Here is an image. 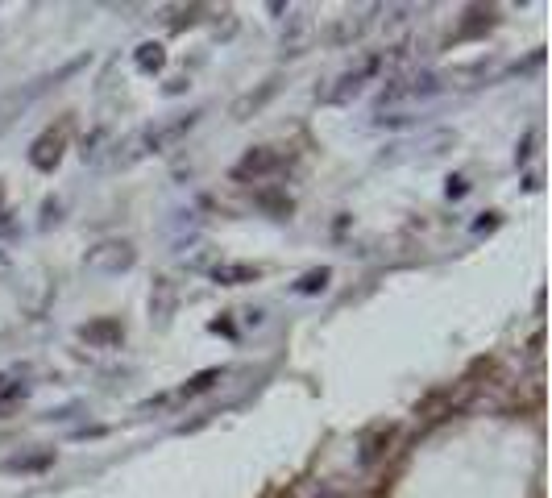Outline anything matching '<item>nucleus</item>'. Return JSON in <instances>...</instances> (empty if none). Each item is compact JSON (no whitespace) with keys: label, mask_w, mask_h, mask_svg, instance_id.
Returning a JSON list of instances; mask_svg holds the SVG:
<instances>
[{"label":"nucleus","mask_w":552,"mask_h":498,"mask_svg":"<svg viewBox=\"0 0 552 498\" xmlns=\"http://www.w3.org/2000/svg\"><path fill=\"white\" fill-rule=\"evenodd\" d=\"M129 266H133V245H125V241H104L88 254V270H96V274H121Z\"/></svg>","instance_id":"nucleus-1"},{"label":"nucleus","mask_w":552,"mask_h":498,"mask_svg":"<svg viewBox=\"0 0 552 498\" xmlns=\"http://www.w3.org/2000/svg\"><path fill=\"white\" fill-rule=\"evenodd\" d=\"M191 125H196V117H179V121H171V125L146 129V133H142V150H154V154L171 150V146L179 142V137H187V133H191Z\"/></svg>","instance_id":"nucleus-2"},{"label":"nucleus","mask_w":552,"mask_h":498,"mask_svg":"<svg viewBox=\"0 0 552 498\" xmlns=\"http://www.w3.org/2000/svg\"><path fill=\"white\" fill-rule=\"evenodd\" d=\"M279 162H283V158L274 154V150H266V146H262V150H250V154H245V162L237 166V179H250V175L262 179V175H270Z\"/></svg>","instance_id":"nucleus-3"},{"label":"nucleus","mask_w":552,"mask_h":498,"mask_svg":"<svg viewBox=\"0 0 552 498\" xmlns=\"http://www.w3.org/2000/svg\"><path fill=\"white\" fill-rule=\"evenodd\" d=\"M59 146H63V133H46L42 142L34 146V166H42V171H50V166L59 162Z\"/></svg>","instance_id":"nucleus-4"},{"label":"nucleus","mask_w":552,"mask_h":498,"mask_svg":"<svg viewBox=\"0 0 552 498\" xmlns=\"http://www.w3.org/2000/svg\"><path fill=\"white\" fill-rule=\"evenodd\" d=\"M374 71H378V63H374V59H370V63H362V67H357V71H349V75L341 79V88L333 92V100H345L349 92H357V88H362V83H366V79H370Z\"/></svg>","instance_id":"nucleus-5"},{"label":"nucleus","mask_w":552,"mask_h":498,"mask_svg":"<svg viewBox=\"0 0 552 498\" xmlns=\"http://www.w3.org/2000/svg\"><path fill=\"white\" fill-rule=\"evenodd\" d=\"M216 279H220V283H229V287H237V283H254V279H258V266H220V270H216Z\"/></svg>","instance_id":"nucleus-6"},{"label":"nucleus","mask_w":552,"mask_h":498,"mask_svg":"<svg viewBox=\"0 0 552 498\" xmlns=\"http://www.w3.org/2000/svg\"><path fill=\"white\" fill-rule=\"evenodd\" d=\"M220 378V370H204V374H196L191 378V386H183V395H200V391H208V386Z\"/></svg>","instance_id":"nucleus-7"},{"label":"nucleus","mask_w":552,"mask_h":498,"mask_svg":"<svg viewBox=\"0 0 552 498\" xmlns=\"http://www.w3.org/2000/svg\"><path fill=\"white\" fill-rule=\"evenodd\" d=\"M158 63H162V46H142V54H137V67L150 71V67H158Z\"/></svg>","instance_id":"nucleus-8"},{"label":"nucleus","mask_w":552,"mask_h":498,"mask_svg":"<svg viewBox=\"0 0 552 498\" xmlns=\"http://www.w3.org/2000/svg\"><path fill=\"white\" fill-rule=\"evenodd\" d=\"M84 337H121V324H96V328H84Z\"/></svg>","instance_id":"nucleus-9"},{"label":"nucleus","mask_w":552,"mask_h":498,"mask_svg":"<svg viewBox=\"0 0 552 498\" xmlns=\"http://www.w3.org/2000/svg\"><path fill=\"white\" fill-rule=\"evenodd\" d=\"M324 283H328V270H312V274H308V279H303V283H299V291H320Z\"/></svg>","instance_id":"nucleus-10"}]
</instances>
